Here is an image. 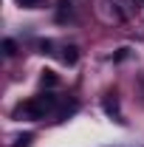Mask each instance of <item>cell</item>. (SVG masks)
<instances>
[{
  "instance_id": "cell-1",
  "label": "cell",
  "mask_w": 144,
  "mask_h": 147,
  "mask_svg": "<svg viewBox=\"0 0 144 147\" xmlns=\"http://www.w3.org/2000/svg\"><path fill=\"white\" fill-rule=\"evenodd\" d=\"M57 108V96L54 93H40L34 99H28V102H23L17 110H14V116H28V119H45V113H51Z\"/></svg>"
},
{
  "instance_id": "cell-2",
  "label": "cell",
  "mask_w": 144,
  "mask_h": 147,
  "mask_svg": "<svg viewBox=\"0 0 144 147\" xmlns=\"http://www.w3.org/2000/svg\"><path fill=\"white\" fill-rule=\"evenodd\" d=\"M105 113H108V116H113V119H119V122H122V113H119V102H116V99H105Z\"/></svg>"
},
{
  "instance_id": "cell-3",
  "label": "cell",
  "mask_w": 144,
  "mask_h": 147,
  "mask_svg": "<svg viewBox=\"0 0 144 147\" xmlns=\"http://www.w3.org/2000/svg\"><path fill=\"white\" fill-rule=\"evenodd\" d=\"M40 82H42V85H48V88H54V85L59 82V79H57V74H54V71H42Z\"/></svg>"
},
{
  "instance_id": "cell-4",
  "label": "cell",
  "mask_w": 144,
  "mask_h": 147,
  "mask_svg": "<svg viewBox=\"0 0 144 147\" xmlns=\"http://www.w3.org/2000/svg\"><path fill=\"white\" fill-rule=\"evenodd\" d=\"M3 54L14 57V54H17V42H14V40H3Z\"/></svg>"
},
{
  "instance_id": "cell-5",
  "label": "cell",
  "mask_w": 144,
  "mask_h": 147,
  "mask_svg": "<svg viewBox=\"0 0 144 147\" xmlns=\"http://www.w3.org/2000/svg\"><path fill=\"white\" fill-rule=\"evenodd\" d=\"M62 59H65V62H68V65H73V62H76V59H79V54H76V48H65V54H62Z\"/></svg>"
},
{
  "instance_id": "cell-6",
  "label": "cell",
  "mask_w": 144,
  "mask_h": 147,
  "mask_svg": "<svg viewBox=\"0 0 144 147\" xmlns=\"http://www.w3.org/2000/svg\"><path fill=\"white\" fill-rule=\"evenodd\" d=\"M31 139H34L31 133H23V136L17 139V144H14V147H28V144H31Z\"/></svg>"
},
{
  "instance_id": "cell-7",
  "label": "cell",
  "mask_w": 144,
  "mask_h": 147,
  "mask_svg": "<svg viewBox=\"0 0 144 147\" xmlns=\"http://www.w3.org/2000/svg\"><path fill=\"white\" fill-rule=\"evenodd\" d=\"M20 6H26V9H40L42 6V0H17Z\"/></svg>"
}]
</instances>
